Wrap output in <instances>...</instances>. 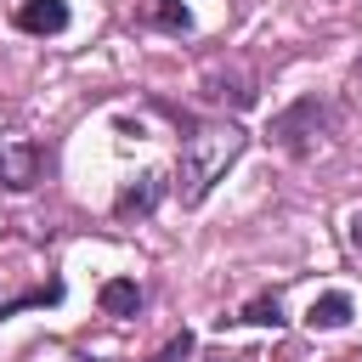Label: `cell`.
Instances as JSON below:
<instances>
[{"mask_svg": "<svg viewBox=\"0 0 362 362\" xmlns=\"http://www.w3.org/2000/svg\"><path fill=\"white\" fill-rule=\"evenodd\" d=\"M158 113H170L175 119V130H181V181H175V192H181V204H204L209 198V187L238 164V153H243V130L232 124V119H198V113H187V107H175V102H153Z\"/></svg>", "mask_w": 362, "mask_h": 362, "instance_id": "6da1fadb", "label": "cell"}, {"mask_svg": "<svg viewBox=\"0 0 362 362\" xmlns=\"http://www.w3.org/2000/svg\"><path fill=\"white\" fill-rule=\"evenodd\" d=\"M328 130H334V107H328L322 96H300V102H288L283 113H272L266 141H277L283 153L305 158V153L317 147V136H328Z\"/></svg>", "mask_w": 362, "mask_h": 362, "instance_id": "7a4b0ae2", "label": "cell"}, {"mask_svg": "<svg viewBox=\"0 0 362 362\" xmlns=\"http://www.w3.org/2000/svg\"><path fill=\"white\" fill-rule=\"evenodd\" d=\"M45 164H51V153H45L40 141L0 130V187H11V192H28V187L45 175Z\"/></svg>", "mask_w": 362, "mask_h": 362, "instance_id": "3957f363", "label": "cell"}, {"mask_svg": "<svg viewBox=\"0 0 362 362\" xmlns=\"http://www.w3.org/2000/svg\"><path fill=\"white\" fill-rule=\"evenodd\" d=\"M170 192V181H164V170H147V175H136L119 198H113V215L119 221H141V215H153L158 209V198Z\"/></svg>", "mask_w": 362, "mask_h": 362, "instance_id": "277c9868", "label": "cell"}, {"mask_svg": "<svg viewBox=\"0 0 362 362\" xmlns=\"http://www.w3.org/2000/svg\"><path fill=\"white\" fill-rule=\"evenodd\" d=\"M204 90H209V102H221V107H232V113H243V107L255 102V79H249L243 68H209Z\"/></svg>", "mask_w": 362, "mask_h": 362, "instance_id": "5b68a950", "label": "cell"}, {"mask_svg": "<svg viewBox=\"0 0 362 362\" xmlns=\"http://www.w3.org/2000/svg\"><path fill=\"white\" fill-rule=\"evenodd\" d=\"M17 28L23 34H62L68 28V0H23L17 6Z\"/></svg>", "mask_w": 362, "mask_h": 362, "instance_id": "8992f818", "label": "cell"}, {"mask_svg": "<svg viewBox=\"0 0 362 362\" xmlns=\"http://www.w3.org/2000/svg\"><path fill=\"white\" fill-rule=\"evenodd\" d=\"M96 305H102L107 317H136V311H141V283H136V277H107V283L96 288Z\"/></svg>", "mask_w": 362, "mask_h": 362, "instance_id": "52a82bcc", "label": "cell"}, {"mask_svg": "<svg viewBox=\"0 0 362 362\" xmlns=\"http://www.w3.org/2000/svg\"><path fill=\"white\" fill-rule=\"evenodd\" d=\"M351 311H356V300H351L345 288H328V294H317V300L305 305V322H311V328H345Z\"/></svg>", "mask_w": 362, "mask_h": 362, "instance_id": "ba28073f", "label": "cell"}, {"mask_svg": "<svg viewBox=\"0 0 362 362\" xmlns=\"http://www.w3.org/2000/svg\"><path fill=\"white\" fill-rule=\"evenodd\" d=\"M141 23H153L164 34H192V11L181 0H141Z\"/></svg>", "mask_w": 362, "mask_h": 362, "instance_id": "9c48e42d", "label": "cell"}, {"mask_svg": "<svg viewBox=\"0 0 362 362\" xmlns=\"http://www.w3.org/2000/svg\"><path fill=\"white\" fill-rule=\"evenodd\" d=\"M238 322H255V328H277V322H283V300H277V294H255V300L238 311Z\"/></svg>", "mask_w": 362, "mask_h": 362, "instance_id": "30bf717a", "label": "cell"}, {"mask_svg": "<svg viewBox=\"0 0 362 362\" xmlns=\"http://www.w3.org/2000/svg\"><path fill=\"white\" fill-rule=\"evenodd\" d=\"M187 351H192V334H187V328H181V334H175V339H170V345H164V351H158V356H153V362H181V356H187Z\"/></svg>", "mask_w": 362, "mask_h": 362, "instance_id": "8fae6325", "label": "cell"}, {"mask_svg": "<svg viewBox=\"0 0 362 362\" xmlns=\"http://www.w3.org/2000/svg\"><path fill=\"white\" fill-rule=\"evenodd\" d=\"M345 238H351V249H356V255H362V209H356V215H351V232H345Z\"/></svg>", "mask_w": 362, "mask_h": 362, "instance_id": "7c38bea8", "label": "cell"}]
</instances>
